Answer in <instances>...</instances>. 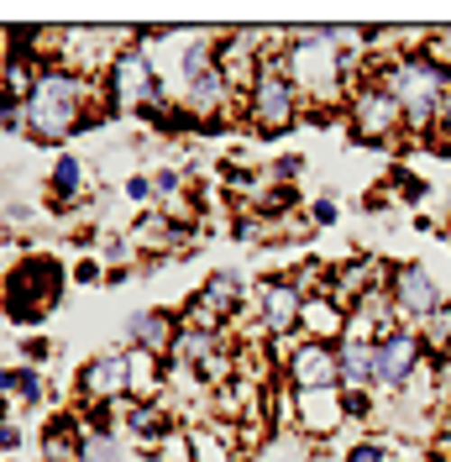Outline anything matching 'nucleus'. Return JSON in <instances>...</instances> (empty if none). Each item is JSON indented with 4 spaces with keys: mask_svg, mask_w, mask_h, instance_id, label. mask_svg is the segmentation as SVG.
Here are the masks:
<instances>
[{
    "mask_svg": "<svg viewBox=\"0 0 451 462\" xmlns=\"http://www.w3.org/2000/svg\"><path fill=\"white\" fill-rule=\"evenodd\" d=\"M100 121H111L106 79L74 74L69 63H48L22 100V137L37 147H63L79 132H95Z\"/></svg>",
    "mask_w": 451,
    "mask_h": 462,
    "instance_id": "1",
    "label": "nucleus"
},
{
    "mask_svg": "<svg viewBox=\"0 0 451 462\" xmlns=\"http://www.w3.org/2000/svg\"><path fill=\"white\" fill-rule=\"evenodd\" d=\"M283 74L294 79L305 116H315L310 126H326L320 116H341L346 111V95H352V74H346V58L331 42V27H289V48H283Z\"/></svg>",
    "mask_w": 451,
    "mask_h": 462,
    "instance_id": "2",
    "label": "nucleus"
},
{
    "mask_svg": "<svg viewBox=\"0 0 451 462\" xmlns=\"http://www.w3.org/2000/svg\"><path fill=\"white\" fill-rule=\"evenodd\" d=\"M378 85L389 89L399 100V111H404V137H410V143H430L436 111H441V100L451 95L446 69H436L425 53H404V58H394V63H383Z\"/></svg>",
    "mask_w": 451,
    "mask_h": 462,
    "instance_id": "3",
    "label": "nucleus"
},
{
    "mask_svg": "<svg viewBox=\"0 0 451 462\" xmlns=\"http://www.w3.org/2000/svg\"><path fill=\"white\" fill-rule=\"evenodd\" d=\"M63 289H69V268L53 253H22L0 279V310L11 326H37L63 305Z\"/></svg>",
    "mask_w": 451,
    "mask_h": 462,
    "instance_id": "4",
    "label": "nucleus"
},
{
    "mask_svg": "<svg viewBox=\"0 0 451 462\" xmlns=\"http://www.w3.org/2000/svg\"><path fill=\"white\" fill-rule=\"evenodd\" d=\"M242 121H247V132L262 137V143H268V137H283V132H294V126L305 121V100H299L294 79L283 74L279 58H268L262 74L253 79L247 100H242Z\"/></svg>",
    "mask_w": 451,
    "mask_h": 462,
    "instance_id": "5",
    "label": "nucleus"
},
{
    "mask_svg": "<svg viewBox=\"0 0 451 462\" xmlns=\"http://www.w3.org/2000/svg\"><path fill=\"white\" fill-rule=\"evenodd\" d=\"M100 79H106L111 116H132V121H137L152 100H163V95H169V79L158 74L152 53H147V48H137V42H126V48L111 58V69H106Z\"/></svg>",
    "mask_w": 451,
    "mask_h": 462,
    "instance_id": "6",
    "label": "nucleus"
},
{
    "mask_svg": "<svg viewBox=\"0 0 451 462\" xmlns=\"http://www.w3.org/2000/svg\"><path fill=\"white\" fill-rule=\"evenodd\" d=\"M341 121H346V137L357 147H399V137H404V111H399V100L378 85V79H373V85H357L346 95ZM404 143H410V137H404Z\"/></svg>",
    "mask_w": 451,
    "mask_h": 462,
    "instance_id": "7",
    "label": "nucleus"
},
{
    "mask_svg": "<svg viewBox=\"0 0 451 462\" xmlns=\"http://www.w3.org/2000/svg\"><path fill=\"white\" fill-rule=\"evenodd\" d=\"M425 363H430V352H425V337L415 331V326L389 331V337L378 342V378H373L378 404H399V400H404V389L420 378Z\"/></svg>",
    "mask_w": 451,
    "mask_h": 462,
    "instance_id": "8",
    "label": "nucleus"
},
{
    "mask_svg": "<svg viewBox=\"0 0 451 462\" xmlns=\"http://www.w3.org/2000/svg\"><path fill=\"white\" fill-rule=\"evenodd\" d=\"M389 300H394V316L399 326H430V320L446 310V289L436 284V273L425 263H394L389 268Z\"/></svg>",
    "mask_w": 451,
    "mask_h": 462,
    "instance_id": "9",
    "label": "nucleus"
},
{
    "mask_svg": "<svg viewBox=\"0 0 451 462\" xmlns=\"http://www.w3.org/2000/svg\"><path fill=\"white\" fill-rule=\"evenodd\" d=\"M132 400V374H126V346H106L79 363L69 404H121Z\"/></svg>",
    "mask_w": 451,
    "mask_h": 462,
    "instance_id": "10",
    "label": "nucleus"
},
{
    "mask_svg": "<svg viewBox=\"0 0 451 462\" xmlns=\"http://www.w3.org/2000/svg\"><path fill=\"white\" fill-rule=\"evenodd\" d=\"M346 426H352V420H346V394H341V389H305V394L289 389V431L305 436L310 447L341 436Z\"/></svg>",
    "mask_w": 451,
    "mask_h": 462,
    "instance_id": "11",
    "label": "nucleus"
},
{
    "mask_svg": "<svg viewBox=\"0 0 451 462\" xmlns=\"http://www.w3.org/2000/svg\"><path fill=\"white\" fill-rule=\"evenodd\" d=\"M299 310H305V294L283 279V268L253 284V320H257V337H262V342L294 337V331H299Z\"/></svg>",
    "mask_w": 451,
    "mask_h": 462,
    "instance_id": "12",
    "label": "nucleus"
},
{
    "mask_svg": "<svg viewBox=\"0 0 451 462\" xmlns=\"http://www.w3.org/2000/svg\"><path fill=\"white\" fill-rule=\"evenodd\" d=\"M279 378L294 389V394H305V389H341V363H336V346L326 342H305L299 337V346L283 357Z\"/></svg>",
    "mask_w": 451,
    "mask_h": 462,
    "instance_id": "13",
    "label": "nucleus"
},
{
    "mask_svg": "<svg viewBox=\"0 0 451 462\" xmlns=\"http://www.w3.org/2000/svg\"><path fill=\"white\" fill-rule=\"evenodd\" d=\"M121 346H137V352H152L169 363L173 352V337H179V310H163V305H147V310H132L126 326H121Z\"/></svg>",
    "mask_w": 451,
    "mask_h": 462,
    "instance_id": "14",
    "label": "nucleus"
},
{
    "mask_svg": "<svg viewBox=\"0 0 451 462\" xmlns=\"http://www.w3.org/2000/svg\"><path fill=\"white\" fill-rule=\"evenodd\" d=\"M37 452H42V462H79V452H85V420L74 415V404H63V410H53L42 420Z\"/></svg>",
    "mask_w": 451,
    "mask_h": 462,
    "instance_id": "15",
    "label": "nucleus"
},
{
    "mask_svg": "<svg viewBox=\"0 0 451 462\" xmlns=\"http://www.w3.org/2000/svg\"><path fill=\"white\" fill-rule=\"evenodd\" d=\"M85 184H89L85 158H79V152H58L53 169H48V184H42V200L63 216V210H74V205L85 200Z\"/></svg>",
    "mask_w": 451,
    "mask_h": 462,
    "instance_id": "16",
    "label": "nucleus"
},
{
    "mask_svg": "<svg viewBox=\"0 0 451 462\" xmlns=\"http://www.w3.org/2000/svg\"><path fill=\"white\" fill-rule=\"evenodd\" d=\"M226 346H231V337H221V331H195V326H184V320H179V337H173L169 368L199 374V368H205L210 357H221Z\"/></svg>",
    "mask_w": 451,
    "mask_h": 462,
    "instance_id": "17",
    "label": "nucleus"
},
{
    "mask_svg": "<svg viewBox=\"0 0 451 462\" xmlns=\"http://www.w3.org/2000/svg\"><path fill=\"white\" fill-rule=\"evenodd\" d=\"M299 337H305V342L336 346L341 337H346V305H341V300H331V294H315V300H305V310H299Z\"/></svg>",
    "mask_w": 451,
    "mask_h": 462,
    "instance_id": "18",
    "label": "nucleus"
},
{
    "mask_svg": "<svg viewBox=\"0 0 451 462\" xmlns=\"http://www.w3.org/2000/svg\"><path fill=\"white\" fill-rule=\"evenodd\" d=\"M336 363H341V389H346V394H373V378H378V346L341 342Z\"/></svg>",
    "mask_w": 451,
    "mask_h": 462,
    "instance_id": "19",
    "label": "nucleus"
},
{
    "mask_svg": "<svg viewBox=\"0 0 451 462\" xmlns=\"http://www.w3.org/2000/svg\"><path fill=\"white\" fill-rule=\"evenodd\" d=\"M189 441H195V462H236V431L221 420H195Z\"/></svg>",
    "mask_w": 451,
    "mask_h": 462,
    "instance_id": "20",
    "label": "nucleus"
},
{
    "mask_svg": "<svg viewBox=\"0 0 451 462\" xmlns=\"http://www.w3.org/2000/svg\"><path fill=\"white\" fill-rule=\"evenodd\" d=\"M341 462H399V441L383 431H363L357 441H346Z\"/></svg>",
    "mask_w": 451,
    "mask_h": 462,
    "instance_id": "21",
    "label": "nucleus"
},
{
    "mask_svg": "<svg viewBox=\"0 0 451 462\" xmlns=\"http://www.w3.org/2000/svg\"><path fill=\"white\" fill-rule=\"evenodd\" d=\"M283 279L299 289L305 300H315V294H331V263H320V258H299L294 268H283Z\"/></svg>",
    "mask_w": 451,
    "mask_h": 462,
    "instance_id": "22",
    "label": "nucleus"
},
{
    "mask_svg": "<svg viewBox=\"0 0 451 462\" xmlns=\"http://www.w3.org/2000/svg\"><path fill=\"white\" fill-rule=\"evenodd\" d=\"M305 163H310L305 152H279V158L268 163V179H273V184H289V189H299V179H305Z\"/></svg>",
    "mask_w": 451,
    "mask_h": 462,
    "instance_id": "23",
    "label": "nucleus"
},
{
    "mask_svg": "<svg viewBox=\"0 0 451 462\" xmlns=\"http://www.w3.org/2000/svg\"><path fill=\"white\" fill-rule=\"evenodd\" d=\"M420 53L436 63V69H446L451 74V27H425V42H420Z\"/></svg>",
    "mask_w": 451,
    "mask_h": 462,
    "instance_id": "24",
    "label": "nucleus"
},
{
    "mask_svg": "<svg viewBox=\"0 0 451 462\" xmlns=\"http://www.w3.org/2000/svg\"><path fill=\"white\" fill-rule=\"evenodd\" d=\"M305 216H310L315 231L336 226V221H341V200H336V195H315V200H305Z\"/></svg>",
    "mask_w": 451,
    "mask_h": 462,
    "instance_id": "25",
    "label": "nucleus"
},
{
    "mask_svg": "<svg viewBox=\"0 0 451 462\" xmlns=\"http://www.w3.org/2000/svg\"><path fill=\"white\" fill-rule=\"evenodd\" d=\"M69 284H79V289L106 284V258H74L69 263Z\"/></svg>",
    "mask_w": 451,
    "mask_h": 462,
    "instance_id": "26",
    "label": "nucleus"
},
{
    "mask_svg": "<svg viewBox=\"0 0 451 462\" xmlns=\"http://www.w3.org/2000/svg\"><path fill=\"white\" fill-rule=\"evenodd\" d=\"M430 147H436V152H451V95L441 100V111H436V132H430Z\"/></svg>",
    "mask_w": 451,
    "mask_h": 462,
    "instance_id": "27",
    "label": "nucleus"
},
{
    "mask_svg": "<svg viewBox=\"0 0 451 462\" xmlns=\"http://www.w3.org/2000/svg\"><path fill=\"white\" fill-rule=\"evenodd\" d=\"M121 195H126L132 205H147V200H152V173H126Z\"/></svg>",
    "mask_w": 451,
    "mask_h": 462,
    "instance_id": "28",
    "label": "nucleus"
},
{
    "mask_svg": "<svg viewBox=\"0 0 451 462\" xmlns=\"http://www.w3.org/2000/svg\"><path fill=\"white\" fill-rule=\"evenodd\" d=\"M0 132L22 137V100H11V95H0Z\"/></svg>",
    "mask_w": 451,
    "mask_h": 462,
    "instance_id": "29",
    "label": "nucleus"
},
{
    "mask_svg": "<svg viewBox=\"0 0 451 462\" xmlns=\"http://www.w3.org/2000/svg\"><path fill=\"white\" fill-rule=\"evenodd\" d=\"M16 389H22V363H0V394L16 400Z\"/></svg>",
    "mask_w": 451,
    "mask_h": 462,
    "instance_id": "30",
    "label": "nucleus"
},
{
    "mask_svg": "<svg viewBox=\"0 0 451 462\" xmlns=\"http://www.w3.org/2000/svg\"><path fill=\"white\" fill-rule=\"evenodd\" d=\"M22 346H27V363H32V368H42V363L53 357V342H42V337H37V342H22Z\"/></svg>",
    "mask_w": 451,
    "mask_h": 462,
    "instance_id": "31",
    "label": "nucleus"
},
{
    "mask_svg": "<svg viewBox=\"0 0 451 462\" xmlns=\"http://www.w3.org/2000/svg\"><path fill=\"white\" fill-rule=\"evenodd\" d=\"M22 441H27V436H22L16 420H11V426H0V452H22Z\"/></svg>",
    "mask_w": 451,
    "mask_h": 462,
    "instance_id": "32",
    "label": "nucleus"
},
{
    "mask_svg": "<svg viewBox=\"0 0 451 462\" xmlns=\"http://www.w3.org/2000/svg\"><path fill=\"white\" fill-rule=\"evenodd\" d=\"M11 415H16V400H11V394H0V426H11Z\"/></svg>",
    "mask_w": 451,
    "mask_h": 462,
    "instance_id": "33",
    "label": "nucleus"
},
{
    "mask_svg": "<svg viewBox=\"0 0 451 462\" xmlns=\"http://www.w3.org/2000/svg\"><path fill=\"white\" fill-rule=\"evenodd\" d=\"M5 63H11V48H5V27H0V89H5Z\"/></svg>",
    "mask_w": 451,
    "mask_h": 462,
    "instance_id": "34",
    "label": "nucleus"
},
{
    "mask_svg": "<svg viewBox=\"0 0 451 462\" xmlns=\"http://www.w3.org/2000/svg\"><path fill=\"white\" fill-rule=\"evenodd\" d=\"M441 242H446V247H451V216H446V221H441Z\"/></svg>",
    "mask_w": 451,
    "mask_h": 462,
    "instance_id": "35",
    "label": "nucleus"
}]
</instances>
